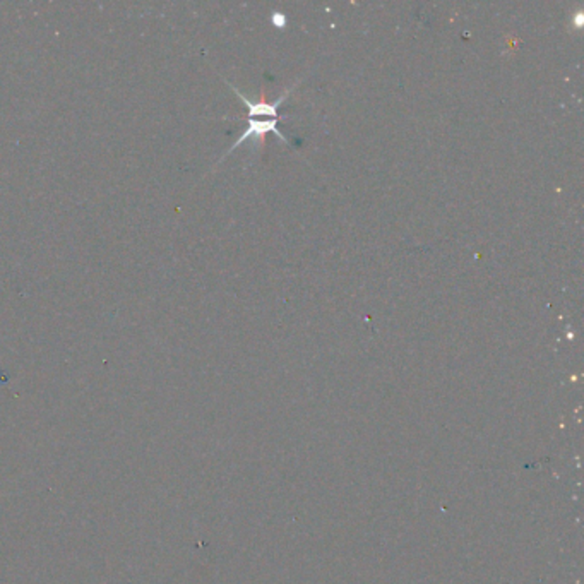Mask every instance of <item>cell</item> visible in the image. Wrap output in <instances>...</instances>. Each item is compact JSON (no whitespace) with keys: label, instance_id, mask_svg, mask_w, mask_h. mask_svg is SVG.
Wrapping results in <instances>:
<instances>
[{"label":"cell","instance_id":"obj_1","mask_svg":"<svg viewBox=\"0 0 584 584\" xmlns=\"http://www.w3.org/2000/svg\"><path fill=\"white\" fill-rule=\"evenodd\" d=\"M267 133L276 134V137L279 139V141H283V142L288 144V139L285 137V134H283L281 130L278 129V118H267V120H257V118H249V125H247L245 133L242 134L235 142H233V146L230 147L228 151H226L223 158H226V156H228L230 153H233V151H235L237 147L240 146V144H244V142H247V141H250V139H256V137L261 139L262 135L267 134ZM223 158H221V159H223Z\"/></svg>","mask_w":584,"mask_h":584}]
</instances>
